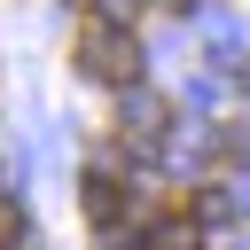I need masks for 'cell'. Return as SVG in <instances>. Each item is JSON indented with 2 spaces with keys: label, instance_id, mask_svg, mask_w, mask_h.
<instances>
[{
  "label": "cell",
  "instance_id": "6da1fadb",
  "mask_svg": "<svg viewBox=\"0 0 250 250\" xmlns=\"http://www.w3.org/2000/svg\"><path fill=\"white\" fill-rule=\"evenodd\" d=\"M78 62H86V78H109V86H125V78H133V39H125L109 16H94V23L78 31Z\"/></svg>",
  "mask_w": 250,
  "mask_h": 250
},
{
  "label": "cell",
  "instance_id": "7a4b0ae2",
  "mask_svg": "<svg viewBox=\"0 0 250 250\" xmlns=\"http://www.w3.org/2000/svg\"><path fill=\"white\" fill-rule=\"evenodd\" d=\"M86 219L102 234H117V219H133V188H117L109 172H86Z\"/></svg>",
  "mask_w": 250,
  "mask_h": 250
}]
</instances>
